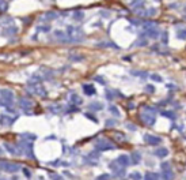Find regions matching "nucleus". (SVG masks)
<instances>
[{"label":"nucleus","mask_w":186,"mask_h":180,"mask_svg":"<svg viewBox=\"0 0 186 180\" xmlns=\"http://www.w3.org/2000/svg\"><path fill=\"white\" fill-rule=\"evenodd\" d=\"M109 168H110V169H112L114 173H116V176H118V177L125 176V168L119 166L118 163H117L116 160H114V161H112V163L109 164Z\"/></svg>","instance_id":"obj_10"},{"label":"nucleus","mask_w":186,"mask_h":180,"mask_svg":"<svg viewBox=\"0 0 186 180\" xmlns=\"http://www.w3.org/2000/svg\"><path fill=\"white\" fill-rule=\"evenodd\" d=\"M49 177L52 180H64L63 176H60V175H57V173H49Z\"/></svg>","instance_id":"obj_47"},{"label":"nucleus","mask_w":186,"mask_h":180,"mask_svg":"<svg viewBox=\"0 0 186 180\" xmlns=\"http://www.w3.org/2000/svg\"><path fill=\"white\" fill-rule=\"evenodd\" d=\"M97 48H114V49H118L119 46L117 44L112 43V41H102V43H97L95 44Z\"/></svg>","instance_id":"obj_19"},{"label":"nucleus","mask_w":186,"mask_h":180,"mask_svg":"<svg viewBox=\"0 0 186 180\" xmlns=\"http://www.w3.org/2000/svg\"><path fill=\"white\" fill-rule=\"evenodd\" d=\"M48 109L53 113H59V112H61V105H50V106H48Z\"/></svg>","instance_id":"obj_40"},{"label":"nucleus","mask_w":186,"mask_h":180,"mask_svg":"<svg viewBox=\"0 0 186 180\" xmlns=\"http://www.w3.org/2000/svg\"><path fill=\"white\" fill-rule=\"evenodd\" d=\"M116 95H119L121 97V94H119L117 90H113V89H106V93H105V97L107 100H113L116 98Z\"/></svg>","instance_id":"obj_24"},{"label":"nucleus","mask_w":186,"mask_h":180,"mask_svg":"<svg viewBox=\"0 0 186 180\" xmlns=\"http://www.w3.org/2000/svg\"><path fill=\"white\" fill-rule=\"evenodd\" d=\"M154 155L155 157H159V158H165V157L169 155V150H167L166 147H159L154 152Z\"/></svg>","instance_id":"obj_22"},{"label":"nucleus","mask_w":186,"mask_h":180,"mask_svg":"<svg viewBox=\"0 0 186 180\" xmlns=\"http://www.w3.org/2000/svg\"><path fill=\"white\" fill-rule=\"evenodd\" d=\"M144 142L148 143V145L158 146V145H160V143H162V138L156 137V135H152V134H145V135H144Z\"/></svg>","instance_id":"obj_9"},{"label":"nucleus","mask_w":186,"mask_h":180,"mask_svg":"<svg viewBox=\"0 0 186 180\" xmlns=\"http://www.w3.org/2000/svg\"><path fill=\"white\" fill-rule=\"evenodd\" d=\"M144 111H145V112H151V113H156V109H155V108H152V106H144Z\"/></svg>","instance_id":"obj_51"},{"label":"nucleus","mask_w":186,"mask_h":180,"mask_svg":"<svg viewBox=\"0 0 186 180\" xmlns=\"http://www.w3.org/2000/svg\"><path fill=\"white\" fill-rule=\"evenodd\" d=\"M37 32H42V33H48L50 32V26L49 25H41L37 27Z\"/></svg>","instance_id":"obj_39"},{"label":"nucleus","mask_w":186,"mask_h":180,"mask_svg":"<svg viewBox=\"0 0 186 180\" xmlns=\"http://www.w3.org/2000/svg\"><path fill=\"white\" fill-rule=\"evenodd\" d=\"M148 45V40L147 37H140V38L134 41V44L132 46H136V48H141V46H147Z\"/></svg>","instance_id":"obj_25"},{"label":"nucleus","mask_w":186,"mask_h":180,"mask_svg":"<svg viewBox=\"0 0 186 180\" xmlns=\"http://www.w3.org/2000/svg\"><path fill=\"white\" fill-rule=\"evenodd\" d=\"M143 29H148V27H155V26H159L158 22H155V21H145L143 22Z\"/></svg>","instance_id":"obj_30"},{"label":"nucleus","mask_w":186,"mask_h":180,"mask_svg":"<svg viewBox=\"0 0 186 180\" xmlns=\"http://www.w3.org/2000/svg\"><path fill=\"white\" fill-rule=\"evenodd\" d=\"M159 175L155 172H148L145 173V176H144V180H159Z\"/></svg>","instance_id":"obj_29"},{"label":"nucleus","mask_w":186,"mask_h":180,"mask_svg":"<svg viewBox=\"0 0 186 180\" xmlns=\"http://www.w3.org/2000/svg\"><path fill=\"white\" fill-rule=\"evenodd\" d=\"M162 115H163L165 117H169V119H171V120H175L177 119L175 113L172 112V111H163V112H162Z\"/></svg>","instance_id":"obj_33"},{"label":"nucleus","mask_w":186,"mask_h":180,"mask_svg":"<svg viewBox=\"0 0 186 180\" xmlns=\"http://www.w3.org/2000/svg\"><path fill=\"white\" fill-rule=\"evenodd\" d=\"M22 137L26 138V139H29V141H33V139H35V135L34 134H29V132H25V134H22Z\"/></svg>","instance_id":"obj_46"},{"label":"nucleus","mask_w":186,"mask_h":180,"mask_svg":"<svg viewBox=\"0 0 186 180\" xmlns=\"http://www.w3.org/2000/svg\"><path fill=\"white\" fill-rule=\"evenodd\" d=\"M137 14L140 15V17H155V15L158 14V8H148V10H144V11H137Z\"/></svg>","instance_id":"obj_18"},{"label":"nucleus","mask_w":186,"mask_h":180,"mask_svg":"<svg viewBox=\"0 0 186 180\" xmlns=\"http://www.w3.org/2000/svg\"><path fill=\"white\" fill-rule=\"evenodd\" d=\"M14 92L10 89H0V104L6 108H11L14 104Z\"/></svg>","instance_id":"obj_1"},{"label":"nucleus","mask_w":186,"mask_h":180,"mask_svg":"<svg viewBox=\"0 0 186 180\" xmlns=\"http://www.w3.org/2000/svg\"><path fill=\"white\" fill-rule=\"evenodd\" d=\"M30 22H31V18H23V23L25 25H29Z\"/></svg>","instance_id":"obj_55"},{"label":"nucleus","mask_w":186,"mask_h":180,"mask_svg":"<svg viewBox=\"0 0 186 180\" xmlns=\"http://www.w3.org/2000/svg\"><path fill=\"white\" fill-rule=\"evenodd\" d=\"M160 166H162V169H163V171H165V169H170V168H171L170 163H166V161H165V163H162Z\"/></svg>","instance_id":"obj_52"},{"label":"nucleus","mask_w":186,"mask_h":180,"mask_svg":"<svg viewBox=\"0 0 186 180\" xmlns=\"http://www.w3.org/2000/svg\"><path fill=\"white\" fill-rule=\"evenodd\" d=\"M159 38H160V43L163 44V45H166V44L169 43V33H167V32H162Z\"/></svg>","instance_id":"obj_31"},{"label":"nucleus","mask_w":186,"mask_h":180,"mask_svg":"<svg viewBox=\"0 0 186 180\" xmlns=\"http://www.w3.org/2000/svg\"><path fill=\"white\" fill-rule=\"evenodd\" d=\"M140 117H141V120H143V123L145 124V126H150V127H152V126L156 123V116H155V113L145 112V111H144V112L140 115Z\"/></svg>","instance_id":"obj_7"},{"label":"nucleus","mask_w":186,"mask_h":180,"mask_svg":"<svg viewBox=\"0 0 186 180\" xmlns=\"http://www.w3.org/2000/svg\"><path fill=\"white\" fill-rule=\"evenodd\" d=\"M1 154H3V149L0 147V155H1Z\"/></svg>","instance_id":"obj_59"},{"label":"nucleus","mask_w":186,"mask_h":180,"mask_svg":"<svg viewBox=\"0 0 186 180\" xmlns=\"http://www.w3.org/2000/svg\"><path fill=\"white\" fill-rule=\"evenodd\" d=\"M128 1L130 3V6H133L134 3H139V1H141V0H128Z\"/></svg>","instance_id":"obj_57"},{"label":"nucleus","mask_w":186,"mask_h":180,"mask_svg":"<svg viewBox=\"0 0 186 180\" xmlns=\"http://www.w3.org/2000/svg\"><path fill=\"white\" fill-rule=\"evenodd\" d=\"M185 10H186V7H185Z\"/></svg>","instance_id":"obj_62"},{"label":"nucleus","mask_w":186,"mask_h":180,"mask_svg":"<svg viewBox=\"0 0 186 180\" xmlns=\"http://www.w3.org/2000/svg\"><path fill=\"white\" fill-rule=\"evenodd\" d=\"M82 89H83V93H84L86 95H94L95 93H97V90H95V86L91 85V83H84V85L82 86Z\"/></svg>","instance_id":"obj_17"},{"label":"nucleus","mask_w":186,"mask_h":180,"mask_svg":"<svg viewBox=\"0 0 186 180\" xmlns=\"http://www.w3.org/2000/svg\"><path fill=\"white\" fill-rule=\"evenodd\" d=\"M185 19H186V17H185Z\"/></svg>","instance_id":"obj_61"},{"label":"nucleus","mask_w":186,"mask_h":180,"mask_svg":"<svg viewBox=\"0 0 186 180\" xmlns=\"http://www.w3.org/2000/svg\"><path fill=\"white\" fill-rule=\"evenodd\" d=\"M12 180H18V177H12Z\"/></svg>","instance_id":"obj_60"},{"label":"nucleus","mask_w":186,"mask_h":180,"mask_svg":"<svg viewBox=\"0 0 186 180\" xmlns=\"http://www.w3.org/2000/svg\"><path fill=\"white\" fill-rule=\"evenodd\" d=\"M0 169L6 173H16L21 169V165H18L15 163H10V161H0Z\"/></svg>","instance_id":"obj_5"},{"label":"nucleus","mask_w":186,"mask_h":180,"mask_svg":"<svg viewBox=\"0 0 186 180\" xmlns=\"http://www.w3.org/2000/svg\"><path fill=\"white\" fill-rule=\"evenodd\" d=\"M84 116H86V117H87V119L92 120V121H94V123H98V119H97V117H95V116H94V115H91V113H86Z\"/></svg>","instance_id":"obj_49"},{"label":"nucleus","mask_w":186,"mask_h":180,"mask_svg":"<svg viewBox=\"0 0 186 180\" xmlns=\"http://www.w3.org/2000/svg\"><path fill=\"white\" fill-rule=\"evenodd\" d=\"M175 35L178 40H186V26H178Z\"/></svg>","instance_id":"obj_23"},{"label":"nucleus","mask_w":186,"mask_h":180,"mask_svg":"<svg viewBox=\"0 0 186 180\" xmlns=\"http://www.w3.org/2000/svg\"><path fill=\"white\" fill-rule=\"evenodd\" d=\"M18 33V27L15 25H10V26H6L3 30V35L4 37H12Z\"/></svg>","instance_id":"obj_16"},{"label":"nucleus","mask_w":186,"mask_h":180,"mask_svg":"<svg viewBox=\"0 0 186 180\" xmlns=\"http://www.w3.org/2000/svg\"><path fill=\"white\" fill-rule=\"evenodd\" d=\"M130 74L133 75V77H141V78L148 77L147 72H144V71H137V70H132L130 71Z\"/></svg>","instance_id":"obj_34"},{"label":"nucleus","mask_w":186,"mask_h":180,"mask_svg":"<svg viewBox=\"0 0 186 180\" xmlns=\"http://www.w3.org/2000/svg\"><path fill=\"white\" fill-rule=\"evenodd\" d=\"M144 92L152 94V93L155 92V86H152V85H145V87H144Z\"/></svg>","instance_id":"obj_44"},{"label":"nucleus","mask_w":186,"mask_h":180,"mask_svg":"<svg viewBox=\"0 0 186 180\" xmlns=\"http://www.w3.org/2000/svg\"><path fill=\"white\" fill-rule=\"evenodd\" d=\"M109 111H110V113H112V115H114L116 117H119V111L117 109V106L109 105Z\"/></svg>","instance_id":"obj_38"},{"label":"nucleus","mask_w":186,"mask_h":180,"mask_svg":"<svg viewBox=\"0 0 186 180\" xmlns=\"http://www.w3.org/2000/svg\"><path fill=\"white\" fill-rule=\"evenodd\" d=\"M162 177H163V180H172L174 179V173H172L171 168L163 171V172H162Z\"/></svg>","instance_id":"obj_26"},{"label":"nucleus","mask_w":186,"mask_h":180,"mask_svg":"<svg viewBox=\"0 0 186 180\" xmlns=\"http://www.w3.org/2000/svg\"><path fill=\"white\" fill-rule=\"evenodd\" d=\"M116 161L118 163V165L122 166V168H127V166H129L130 164H132L130 163V157L127 155V154H119L118 157H117Z\"/></svg>","instance_id":"obj_13"},{"label":"nucleus","mask_w":186,"mask_h":180,"mask_svg":"<svg viewBox=\"0 0 186 180\" xmlns=\"http://www.w3.org/2000/svg\"><path fill=\"white\" fill-rule=\"evenodd\" d=\"M8 10V1L7 0H0V12H6Z\"/></svg>","instance_id":"obj_36"},{"label":"nucleus","mask_w":186,"mask_h":180,"mask_svg":"<svg viewBox=\"0 0 186 180\" xmlns=\"http://www.w3.org/2000/svg\"><path fill=\"white\" fill-rule=\"evenodd\" d=\"M4 149L8 150L10 154H12V155H22V152L18 145L15 146V145H11V143H4Z\"/></svg>","instance_id":"obj_15"},{"label":"nucleus","mask_w":186,"mask_h":180,"mask_svg":"<svg viewBox=\"0 0 186 180\" xmlns=\"http://www.w3.org/2000/svg\"><path fill=\"white\" fill-rule=\"evenodd\" d=\"M166 87L170 89V90H174V89H175V87H174V85H171V83H170V85H166Z\"/></svg>","instance_id":"obj_58"},{"label":"nucleus","mask_w":186,"mask_h":180,"mask_svg":"<svg viewBox=\"0 0 186 180\" xmlns=\"http://www.w3.org/2000/svg\"><path fill=\"white\" fill-rule=\"evenodd\" d=\"M127 128H128V130H130V131H136L137 130V127L134 126V124H132V123H128L127 124Z\"/></svg>","instance_id":"obj_53"},{"label":"nucleus","mask_w":186,"mask_h":180,"mask_svg":"<svg viewBox=\"0 0 186 180\" xmlns=\"http://www.w3.org/2000/svg\"><path fill=\"white\" fill-rule=\"evenodd\" d=\"M179 7V3L177 4V3H174V4H170L169 6V8H178Z\"/></svg>","instance_id":"obj_56"},{"label":"nucleus","mask_w":186,"mask_h":180,"mask_svg":"<svg viewBox=\"0 0 186 180\" xmlns=\"http://www.w3.org/2000/svg\"><path fill=\"white\" fill-rule=\"evenodd\" d=\"M69 60L71 61H82L84 60V56L83 55H69Z\"/></svg>","instance_id":"obj_37"},{"label":"nucleus","mask_w":186,"mask_h":180,"mask_svg":"<svg viewBox=\"0 0 186 180\" xmlns=\"http://www.w3.org/2000/svg\"><path fill=\"white\" fill-rule=\"evenodd\" d=\"M150 78H151L154 82H162V81H163V78H162L159 74H151V75H150Z\"/></svg>","instance_id":"obj_42"},{"label":"nucleus","mask_w":186,"mask_h":180,"mask_svg":"<svg viewBox=\"0 0 186 180\" xmlns=\"http://www.w3.org/2000/svg\"><path fill=\"white\" fill-rule=\"evenodd\" d=\"M160 30L158 29V26L155 27H148V29H144V33H141L140 37H148V38H154V40H158L160 37Z\"/></svg>","instance_id":"obj_6"},{"label":"nucleus","mask_w":186,"mask_h":180,"mask_svg":"<svg viewBox=\"0 0 186 180\" xmlns=\"http://www.w3.org/2000/svg\"><path fill=\"white\" fill-rule=\"evenodd\" d=\"M143 19H140V18H132V19H129V23L130 25H134V26H141L143 25Z\"/></svg>","instance_id":"obj_35"},{"label":"nucleus","mask_w":186,"mask_h":180,"mask_svg":"<svg viewBox=\"0 0 186 180\" xmlns=\"http://www.w3.org/2000/svg\"><path fill=\"white\" fill-rule=\"evenodd\" d=\"M19 149H21L22 154H25L27 158H34V147H33V141L29 139H21L18 143Z\"/></svg>","instance_id":"obj_2"},{"label":"nucleus","mask_w":186,"mask_h":180,"mask_svg":"<svg viewBox=\"0 0 186 180\" xmlns=\"http://www.w3.org/2000/svg\"><path fill=\"white\" fill-rule=\"evenodd\" d=\"M88 109L92 111V112H97V111H102V109H103V104L99 103V101H92V103L88 104Z\"/></svg>","instance_id":"obj_21"},{"label":"nucleus","mask_w":186,"mask_h":180,"mask_svg":"<svg viewBox=\"0 0 186 180\" xmlns=\"http://www.w3.org/2000/svg\"><path fill=\"white\" fill-rule=\"evenodd\" d=\"M54 38L61 44H69V37L67 35V33L63 30H56L54 32Z\"/></svg>","instance_id":"obj_11"},{"label":"nucleus","mask_w":186,"mask_h":180,"mask_svg":"<svg viewBox=\"0 0 186 180\" xmlns=\"http://www.w3.org/2000/svg\"><path fill=\"white\" fill-rule=\"evenodd\" d=\"M23 175H25V177H27V179H30L31 177V171L29 169V168H23Z\"/></svg>","instance_id":"obj_48"},{"label":"nucleus","mask_w":186,"mask_h":180,"mask_svg":"<svg viewBox=\"0 0 186 180\" xmlns=\"http://www.w3.org/2000/svg\"><path fill=\"white\" fill-rule=\"evenodd\" d=\"M59 17H60V14H59V12H56V11H48V12H45V14H44V17L41 18V22L56 21Z\"/></svg>","instance_id":"obj_14"},{"label":"nucleus","mask_w":186,"mask_h":180,"mask_svg":"<svg viewBox=\"0 0 186 180\" xmlns=\"http://www.w3.org/2000/svg\"><path fill=\"white\" fill-rule=\"evenodd\" d=\"M83 17H84V12H83V11H80V10L74 11V14H72L74 21H76V22H80L82 19H83Z\"/></svg>","instance_id":"obj_28"},{"label":"nucleus","mask_w":186,"mask_h":180,"mask_svg":"<svg viewBox=\"0 0 186 180\" xmlns=\"http://www.w3.org/2000/svg\"><path fill=\"white\" fill-rule=\"evenodd\" d=\"M94 79H95L97 82H98V83H101V85H103V86L106 85L105 78H103V77H101V75H95V77H94Z\"/></svg>","instance_id":"obj_43"},{"label":"nucleus","mask_w":186,"mask_h":180,"mask_svg":"<svg viewBox=\"0 0 186 180\" xmlns=\"http://www.w3.org/2000/svg\"><path fill=\"white\" fill-rule=\"evenodd\" d=\"M69 100H71V104H74V105H82L83 104V98H80L77 94H72Z\"/></svg>","instance_id":"obj_27"},{"label":"nucleus","mask_w":186,"mask_h":180,"mask_svg":"<svg viewBox=\"0 0 186 180\" xmlns=\"http://www.w3.org/2000/svg\"><path fill=\"white\" fill-rule=\"evenodd\" d=\"M129 177L132 180H141V173L140 172H132L129 175Z\"/></svg>","instance_id":"obj_41"},{"label":"nucleus","mask_w":186,"mask_h":180,"mask_svg":"<svg viewBox=\"0 0 186 180\" xmlns=\"http://www.w3.org/2000/svg\"><path fill=\"white\" fill-rule=\"evenodd\" d=\"M109 179H110L109 173H103V175H101V176L97 177V180H109Z\"/></svg>","instance_id":"obj_50"},{"label":"nucleus","mask_w":186,"mask_h":180,"mask_svg":"<svg viewBox=\"0 0 186 180\" xmlns=\"http://www.w3.org/2000/svg\"><path fill=\"white\" fill-rule=\"evenodd\" d=\"M19 106H21L22 109L25 111H30L34 106V104H33V101L31 100H29V98H26V97H21L19 98Z\"/></svg>","instance_id":"obj_12"},{"label":"nucleus","mask_w":186,"mask_h":180,"mask_svg":"<svg viewBox=\"0 0 186 180\" xmlns=\"http://www.w3.org/2000/svg\"><path fill=\"white\" fill-rule=\"evenodd\" d=\"M42 79L44 78L41 77V75H38V74H34L30 79H29V82H33V83H41L42 82Z\"/></svg>","instance_id":"obj_32"},{"label":"nucleus","mask_w":186,"mask_h":180,"mask_svg":"<svg viewBox=\"0 0 186 180\" xmlns=\"http://www.w3.org/2000/svg\"><path fill=\"white\" fill-rule=\"evenodd\" d=\"M114 137L121 139V141H125V135H122V134H114Z\"/></svg>","instance_id":"obj_54"},{"label":"nucleus","mask_w":186,"mask_h":180,"mask_svg":"<svg viewBox=\"0 0 186 180\" xmlns=\"http://www.w3.org/2000/svg\"><path fill=\"white\" fill-rule=\"evenodd\" d=\"M94 147L98 150V152H106V150H114L116 149V145L110 142L109 139H106V138H99L97 139L94 143Z\"/></svg>","instance_id":"obj_3"},{"label":"nucleus","mask_w":186,"mask_h":180,"mask_svg":"<svg viewBox=\"0 0 186 180\" xmlns=\"http://www.w3.org/2000/svg\"><path fill=\"white\" fill-rule=\"evenodd\" d=\"M130 163L134 164V165L140 164L141 163V153L137 152V150H134V152L130 154Z\"/></svg>","instance_id":"obj_20"},{"label":"nucleus","mask_w":186,"mask_h":180,"mask_svg":"<svg viewBox=\"0 0 186 180\" xmlns=\"http://www.w3.org/2000/svg\"><path fill=\"white\" fill-rule=\"evenodd\" d=\"M105 124L107 126V127H114V126H117V120H113V119H107L105 121Z\"/></svg>","instance_id":"obj_45"},{"label":"nucleus","mask_w":186,"mask_h":180,"mask_svg":"<svg viewBox=\"0 0 186 180\" xmlns=\"http://www.w3.org/2000/svg\"><path fill=\"white\" fill-rule=\"evenodd\" d=\"M27 90L31 93V94H35V95H38V97H42V98L46 97V90L44 89V86L41 85V83H33V82H29Z\"/></svg>","instance_id":"obj_4"},{"label":"nucleus","mask_w":186,"mask_h":180,"mask_svg":"<svg viewBox=\"0 0 186 180\" xmlns=\"http://www.w3.org/2000/svg\"><path fill=\"white\" fill-rule=\"evenodd\" d=\"M18 116H10V115H6V113H1L0 115V126L3 127H10L16 121Z\"/></svg>","instance_id":"obj_8"}]
</instances>
